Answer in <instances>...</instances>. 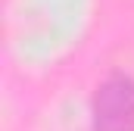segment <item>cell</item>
Listing matches in <instances>:
<instances>
[{
	"label": "cell",
	"mask_w": 134,
	"mask_h": 131,
	"mask_svg": "<svg viewBox=\"0 0 134 131\" xmlns=\"http://www.w3.org/2000/svg\"><path fill=\"white\" fill-rule=\"evenodd\" d=\"M94 131H134V81L112 75L94 97Z\"/></svg>",
	"instance_id": "cell-1"
}]
</instances>
